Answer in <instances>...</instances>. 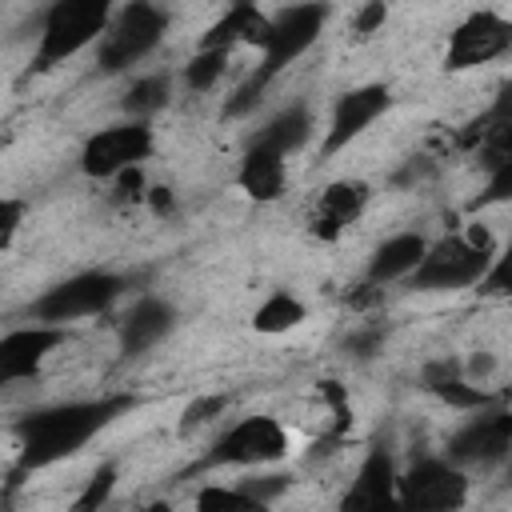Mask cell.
Masks as SVG:
<instances>
[{"mask_svg":"<svg viewBox=\"0 0 512 512\" xmlns=\"http://www.w3.org/2000/svg\"><path fill=\"white\" fill-rule=\"evenodd\" d=\"M136 408V396L116 392V396H96V400H68V404H48L16 420V440H20V464L16 476L52 468L68 456H76L96 432H104L112 420Z\"/></svg>","mask_w":512,"mask_h":512,"instance_id":"cell-1","label":"cell"},{"mask_svg":"<svg viewBox=\"0 0 512 512\" xmlns=\"http://www.w3.org/2000/svg\"><path fill=\"white\" fill-rule=\"evenodd\" d=\"M328 16H332V4H328V0H300V4H292V8H284V12H276V16H272V28H268V40H264V48H260V64H256V72L232 92V100H224V116H228V120L248 116V112L264 100L268 84H272L288 64H296V60L320 40Z\"/></svg>","mask_w":512,"mask_h":512,"instance_id":"cell-2","label":"cell"},{"mask_svg":"<svg viewBox=\"0 0 512 512\" xmlns=\"http://www.w3.org/2000/svg\"><path fill=\"white\" fill-rule=\"evenodd\" d=\"M492 232L480 224H468L464 232H452L436 244H428L424 260L408 276V288L416 292H460L480 284V276L492 264Z\"/></svg>","mask_w":512,"mask_h":512,"instance_id":"cell-3","label":"cell"},{"mask_svg":"<svg viewBox=\"0 0 512 512\" xmlns=\"http://www.w3.org/2000/svg\"><path fill=\"white\" fill-rule=\"evenodd\" d=\"M116 16V0H52L40 24V44H36V72H48L76 52H84L96 36L108 32Z\"/></svg>","mask_w":512,"mask_h":512,"instance_id":"cell-4","label":"cell"},{"mask_svg":"<svg viewBox=\"0 0 512 512\" xmlns=\"http://www.w3.org/2000/svg\"><path fill=\"white\" fill-rule=\"evenodd\" d=\"M128 288H132V276H124V272H108V268L76 272V276L52 284L44 296H36L28 316L40 324H72V320L108 312Z\"/></svg>","mask_w":512,"mask_h":512,"instance_id":"cell-5","label":"cell"},{"mask_svg":"<svg viewBox=\"0 0 512 512\" xmlns=\"http://www.w3.org/2000/svg\"><path fill=\"white\" fill-rule=\"evenodd\" d=\"M168 12L152 0H128L108 32L100 36V48H96V68L104 76H116V72H128L136 60H144L148 52L160 48V40L168 36Z\"/></svg>","mask_w":512,"mask_h":512,"instance_id":"cell-6","label":"cell"},{"mask_svg":"<svg viewBox=\"0 0 512 512\" xmlns=\"http://www.w3.org/2000/svg\"><path fill=\"white\" fill-rule=\"evenodd\" d=\"M288 456V432L276 416H244L216 436L196 468H260Z\"/></svg>","mask_w":512,"mask_h":512,"instance_id":"cell-7","label":"cell"},{"mask_svg":"<svg viewBox=\"0 0 512 512\" xmlns=\"http://www.w3.org/2000/svg\"><path fill=\"white\" fill-rule=\"evenodd\" d=\"M444 456L456 460L460 468H496V464H508L512 456V408L504 404H484L476 408L472 420H464L448 444H444Z\"/></svg>","mask_w":512,"mask_h":512,"instance_id":"cell-8","label":"cell"},{"mask_svg":"<svg viewBox=\"0 0 512 512\" xmlns=\"http://www.w3.org/2000/svg\"><path fill=\"white\" fill-rule=\"evenodd\" d=\"M400 508H428V512H452L468 504V476L448 456H420L408 464L396 480Z\"/></svg>","mask_w":512,"mask_h":512,"instance_id":"cell-9","label":"cell"},{"mask_svg":"<svg viewBox=\"0 0 512 512\" xmlns=\"http://www.w3.org/2000/svg\"><path fill=\"white\" fill-rule=\"evenodd\" d=\"M152 156V124L128 116L124 124H108L80 148V172L92 180H112L128 168H140Z\"/></svg>","mask_w":512,"mask_h":512,"instance_id":"cell-10","label":"cell"},{"mask_svg":"<svg viewBox=\"0 0 512 512\" xmlns=\"http://www.w3.org/2000/svg\"><path fill=\"white\" fill-rule=\"evenodd\" d=\"M504 52H512V20L492 8H476L452 28L448 48H444V68L468 72V68L500 60Z\"/></svg>","mask_w":512,"mask_h":512,"instance_id":"cell-11","label":"cell"},{"mask_svg":"<svg viewBox=\"0 0 512 512\" xmlns=\"http://www.w3.org/2000/svg\"><path fill=\"white\" fill-rule=\"evenodd\" d=\"M388 108H392V88L388 84H360V88L340 92L336 104H332V120H328V132H324L320 152L324 156H336L356 136H364Z\"/></svg>","mask_w":512,"mask_h":512,"instance_id":"cell-12","label":"cell"},{"mask_svg":"<svg viewBox=\"0 0 512 512\" xmlns=\"http://www.w3.org/2000/svg\"><path fill=\"white\" fill-rule=\"evenodd\" d=\"M68 340V328L64 324H28V328H12L4 340H0V380L12 384V380H28L44 368V360Z\"/></svg>","mask_w":512,"mask_h":512,"instance_id":"cell-13","label":"cell"},{"mask_svg":"<svg viewBox=\"0 0 512 512\" xmlns=\"http://www.w3.org/2000/svg\"><path fill=\"white\" fill-rule=\"evenodd\" d=\"M368 196H372V188H368L364 180H332V184L316 196V204H312L308 232H312L316 240H336L348 224H356V220L364 216Z\"/></svg>","mask_w":512,"mask_h":512,"instance_id":"cell-14","label":"cell"},{"mask_svg":"<svg viewBox=\"0 0 512 512\" xmlns=\"http://www.w3.org/2000/svg\"><path fill=\"white\" fill-rule=\"evenodd\" d=\"M396 480H400L396 456H392L388 440H380V444L368 448L356 480L340 496V508H392V504H400L396 500Z\"/></svg>","mask_w":512,"mask_h":512,"instance_id":"cell-15","label":"cell"},{"mask_svg":"<svg viewBox=\"0 0 512 512\" xmlns=\"http://www.w3.org/2000/svg\"><path fill=\"white\" fill-rule=\"evenodd\" d=\"M176 328V308L160 296H144L128 308L124 324H120V356L124 360H136L144 356L148 348H156L160 340H168Z\"/></svg>","mask_w":512,"mask_h":512,"instance_id":"cell-16","label":"cell"},{"mask_svg":"<svg viewBox=\"0 0 512 512\" xmlns=\"http://www.w3.org/2000/svg\"><path fill=\"white\" fill-rule=\"evenodd\" d=\"M420 384H424L436 400H444L448 408H456V412H476V408L492 404V392H488L484 384L468 380V376H464V360H456V356L428 360V364L420 368Z\"/></svg>","mask_w":512,"mask_h":512,"instance_id":"cell-17","label":"cell"},{"mask_svg":"<svg viewBox=\"0 0 512 512\" xmlns=\"http://www.w3.org/2000/svg\"><path fill=\"white\" fill-rule=\"evenodd\" d=\"M268 28H272V16L260 12L256 0H232L224 8V16L200 36V48H236V44H256L264 48L268 40Z\"/></svg>","mask_w":512,"mask_h":512,"instance_id":"cell-18","label":"cell"},{"mask_svg":"<svg viewBox=\"0 0 512 512\" xmlns=\"http://www.w3.org/2000/svg\"><path fill=\"white\" fill-rule=\"evenodd\" d=\"M236 184L248 200L256 204H272L284 184H288V156L272 152V148H256L248 144L244 148V160H240V172H236Z\"/></svg>","mask_w":512,"mask_h":512,"instance_id":"cell-19","label":"cell"},{"mask_svg":"<svg viewBox=\"0 0 512 512\" xmlns=\"http://www.w3.org/2000/svg\"><path fill=\"white\" fill-rule=\"evenodd\" d=\"M428 252V240L420 232H400V236H388L372 260H368V284L380 288V284H396V280H408L416 272V264L424 260Z\"/></svg>","mask_w":512,"mask_h":512,"instance_id":"cell-20","label":"cell"},{"mask_svg":"<svg viewBox=\"0 0 512 512\" xmlns=\"http://www.w3.org/2000/svg\"><path fill=\"white\" fill-rule=\"evenodd\" d=\"M308 140H312V112H308L304 100L284 104L272 120H264V124L248 136V144H256V148H272V152H280V156L300 152Z\"/></svg>","mask_w":512,"mask_h":512,"instance_id":"cell-21","label":"cell"},{"mask_svg":"<svg viewBox=\"0 0 512 512\" xmlns=\"http://www.w3.org/2000/svg\"><path fill=\"white\" fill-rule=\"evenodd\" d=\"M460 144L472 148L476 164L492 172V168H500V164L512 160V120H492V116L484 112L480 120H472V124L464 128Z\"/></svg>","mask_w":512,"mask_h":512,"instance_id":"cell-22","label":"cell"},{"mask_svg":"<svg viewBox=\"0 0 512 512\" xmlns=\"http://www.w3.org/2000/svg\"><path fill=\"white\" fill-rule=\"evenodd\" d=\"M304 320H308V308H304V300H300L296 292H288V288L268 292V296L260 300V308L252 312V328H256L260 336L292 332V328H300Z\"/></svg>","mask_w":512,"mask_h":512,"instance_id":"cell-23","label":"cell"},{"mask_svg":"<svg viewBox=\"0 0 512 512\" xmlns=\"http://www.w3.org/2000/svg\"><path fill=\"white\" fill-rule=\"evenodd\" d=\"M168 96H172V76H168V72H148V76H140V80L124 92L120 108H124L128 116H136V120H148V116H156L160 108H168Z\"/></svg>","mask_w":512,"mask_h":512,"instance_id":"cell-24","label":"cell"},{"mask_svg":"<svg viewBox=\"0 0 512 512\" xmlns=\"http://www.w3.org/2000/svg\"><path fill=\"white\" fill-rule=\"evenodd\" d=\"M228 56H232L228 48H196L192 60H188V68H184V84H188L192 92H208V88L224 76Z\"/></svg>","mask_w":512,"mask_h":512,"instance_id":"cell-25","label":"cell"},{"mask_svg":"<svg viewBox=\"0 0 512 512\" xmlns=\"http://www.w3.org/2000/svg\"><path fill=\"white\" fill-rule=\"evenodd\" d=\"M116 460H108V464H100L96 472H92V480H88V488L72 500V508L76 512H92V508H104L108 504V496H112V488H116Z\"/></svg>","mask_w":512,"mask_h":512,"instance_id":"cell-26","label":"cell"},{"mask_svg":"<svg viewBox=\"0 0 512 512\" xmlns=\"http://www.w3.org/2000/svg\"><path fill=\"white\" fill-rule=\"evenodd\" d=\"M496 204H512V160L488 172L484 188L472 196V204H468V208H472V212H480V208H496Z\"/></svg>","mask_w":512,"mask_h":512,"instance_id":"cell-27","label":"cell"},{"mask_svg":"<svg viewBox=\"0 0 512 512\" xmlns=\"http://www.w3.org/2000/svg\"><path fill=\"white\" fill-rule=\"evenodd\" d=\"M476 292H480V296H512V240L504 244L500 256H492V264H488V272L480 276Z\"/></svg>","mask_w":512,"mask_h":512,"instance_id":"cell-28","label":"cell"},{"mask_svg":"<svg viewBox=\"0 0 512 512\" xmlns=\"http://www.w3.org/2000/svg\"><path fill=\"white\" fill-rule=\"evenodd\" d=\"M236 484H240L260 508H268V504H276V500L288 492L292 480H288L284 472H264V476H244V480H236Z\"/></svg>","mask_w":512,"mask_h":512,"instance_id":"cell-29","label":"cell"},{"mask_svg":"<svg viewBox=\"0 0 512 512\" xmlns=\"http://www.w3.org/2000/svg\"><path fill=\"white\" fill-rule=\"evenodd\" d=\"M192 504L196 508H260L240 484H232V488H220V484H212V488H200L196 496H192Z\"/></svg>","mask_w":512,"mask_h":512,"instance_id":"cell-30","label":"cell"},{"mask_svg":"<svg viewBox=\"0 0 512 512\" xmlns=\"http://www.w3.org/2000/svg\"><path fill=\"white\" fill-rule=\"evenodd\" d=\"M388 20V0H364L352 16V36L356 40H372Z\"/></svg>","mask_w":512,"mask_h":512,"instance_id":"cell-31","label":"cell"},{"mask_svg":"<svg viewBox=\"0 0 512 512\" xmlns=\"http://www.w3.org/2000/svg\"><path fill=\"white\" fill-rule=\"evenodd\" d=\"M228 408V396H200V400H192L188 408H184V416H180V436H188V432H196L200 424H208L216 412H224Z\"/></svg>","mask_w":512,"mask_h":512,"instance_id":"cell-32","label":"cell"},{"mask_svg":"<svg viewBox=\"0 0 512 512\" xmlns=\"http://www.w3.org/2000/svg\"><path fill=\"white\" fill-rule=\"evenodd\" d=\"M384 344V328L380 324H368V328H356L352 336H344V352L356 356V360H372Z\"/></svg>","mask_w":512,"mask_h":512,"instance_id":"cell-33","label":"cell"},{"mask_svg":"<svg viewBox=\"0 0 512 512\" xmlns=\"http://www.w3.org/2000/svg\"><path fill=\"white\" fill-rule=\"evenodd\" d=\"M432 172H436V160H428V156H412V160H408V164H404V168H400L392 180H396L400 188H408V184H420V180H428Z\"/></svg>","mask_w":512,"mask_h":512,"instance_id":"cell-34","label":"cell"},{"mask_svg":"<svg viewBox=\"0 0 512 512\" xmlns=\"http://www.w3.org/2000/svg\"><path fill=\"white\" fill-rule=\"evenodd\" d=\"M20 216H24V204L20 200H4L0 204V248H12V236L20 228Z\"/></svg>","mask_w":512,"mask_h":512,"instance_id":"cell-35","label":"cell"},{"mask_svg":"<svg viewBox=\"0 0 512 512\" xmlns=\"http://www.w3.org/2000/svg\"><path fill=\"white\" fill-rule=\"evenodd\" d=\"M492 368H496V360H492L488 352H476V356L464 364V376H468V380H476V384H484V380L492 376Z\"/></svg>","mask_w":512,"mask_h":512,"instance_id":"cell-36","label":"cell"},{"mask_svg":"<svg viewBox=\"0 0 512 512\" xmlns=\"http://www.w3.org/2000/svg\"><path fill=\"white\" fill-rule=\"evenodd\" d=\"M488 116H492V120H512V80L496 88V96H492V108H488Z\"/></svg>","mask_w":512,"mask_h":512,"instance_id":"cell-37","label":"cell"},{"mask_svg":"<svg viewBox=\"0 0 512 512\" xmlns=\"http://www.w3.org/2000/svg\"><path fill=\"white\" fill-rule=\"evenodd\" d=\"M148 200H152V212H164V216L172 212V192L168 188H152Z\"/></svg>","mask_w":512,"mask_h":512,"instance_id":"cell-38","label":"cell"},{"mask_svg":"<svg viewBox=\"0 0 512 512\" xmlns=\"http://www.w3.org/2000/svg\"><path fill=\"white\" fill-rule=\"evenodd\" d=\"M508 476H512V456H508Z\"/></svg>","mask_w":512,"mask_h":512,"instance_id":"cell-39","label":"cell"}]
</instances>
